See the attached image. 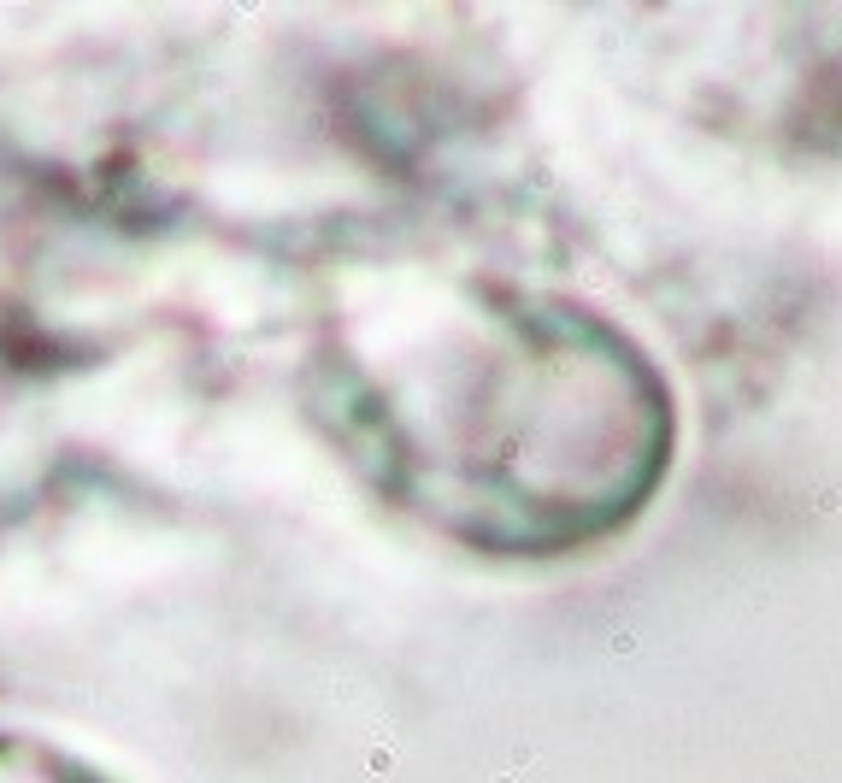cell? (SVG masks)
<instances>
[{
  "mask_svg": "<svg viewBox=\"0 0 842 783\" xmlns=\"http://www.w3.org/2000/svg\"><path fill=\"white\" fill-rule=\"evenodd\" d=\"M383 460H407V495L459 512V530L507 548H554L613 524L660 471L666 412L642 365L566 312L495 307L436 359L431 383H401L371 407Z\"/></svg>",
  "mask_w": 842,
  "mask_h": 783,
  "instance_id": "1",
  "label": "cell"
}]
</instances>
